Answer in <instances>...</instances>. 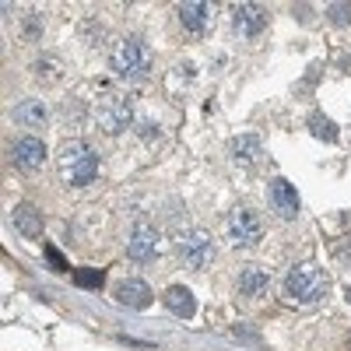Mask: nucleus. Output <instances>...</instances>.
Returning a JSON list of instances; mask_svg holds the SVG:
<instances>
[{
	"instance_id": "nucleus-6",
	"label": "nucleus",
	"mask_w": 351,
	"mask_h": 351,
	"mask_svg": "<svg viewBox=\"0 0 351 351\" xmlns=\"http://www.w3.org/2000/svg\"><path fill=\"white\" fill-rule=\"evenodd\" d=\"M130 123H134V106H130V99L109 92V95L99 102V127H102L106 134H123Z\"/></svg>"
},
{
	"instance_id": "nucleus-10",
	"label": "nucleus",
	"mask_w": 351,
	"mask_h": 351,
	"mask_svg": "<svg viewBox=\"0 0 351 351\" xmlns=\"http://www.w3.org/2000/svg\"><path fill=\"white\" fill-rule=\"evenodd\" d=\"M11 158H14V165L18 169H25V172H36V169H43V162H46V144L39 141V137H18L14 144H11Z\"/></svg>"
},
{
	"instance_id": "nucleus-22",
	"label": "nucleus",
	"mask_w": 351,
	"mask_h": 351,
	"mask_svg": "<svg viewBox=\"0 0 351 351\" xmlns=\"http://www.w3.org/2000/svg\"><path fill=\"white\" fill-rule=\"evenodd\" d=\"M141 134H144V141L158 137V123H148V120H144V123H141Z\"/></svg>"
},
{
	"instance_id": "nucleus-9",
	"label": "nucleus",
	"mask_w": 351,
	"mask_h": 351,
	"mask_svg": "<svg viewBox=\"0 0 351 351\" xmlns=\"http://www.w3.org/2000/svg\"><path fill=\"white\" fill-rule=\"evenodd\" d=\"M232 25L243 39H256L263 28H267V8L260 4H236L232 8Z\"/></svg>"
},
{
	"instance_id": "nucleus-19",
	"label": "nucleus",
	"mask_w": 351,
	"mask_h": 351,
	"mask_svg": "<svg viewBox=\"0 0 351 351\" xmlns=\"http://www.w3.org/2000/svg\"><path fill=\"white\" fill-rule=\"evenodd\" d=\"M102 281H106V274L99 267H77L74 271V285L77 288H102Z\"/></svg>"
},
{
	"instance_id": "nucleus-8",
	"label": "nucleus",
	"mask_w": 351,
	"mask_h": 351,
	"mask_svg": "<svg viewBox=\"0 0 351 351\" xmlns=\"http://www.w3.org/2000/svg\"><path fill=\"white\" fill-rule=\"evenodd\" d=\"M155 253H158V232H155V225H148V221L134 225L130 239H127V256L137 260V263H148V260H155Z\"/></svg>"
},
{
	"instance_id": "nucleus-4",
	"label": "nucleus",
	"mask_w": 351,
	"mask_h": 351,
	"mask_svg": "<svg viewBox=\"0 0 351 351\" xmlns=\"http://www.w3.org/2000/svg\"><path fill=\"white\" fill-rule=\"evenodd\" d=\"M172 246H176V256H180L190 271H204L215 260V239H211V232H204V228L180 232Z\"/></svg>"
},
{
	"instance_id": "nucleus-1",
	"label": "nucleus",
	"mask_w": 351,
	"mask_h": 351,
	"mask_svg": "<svg viewBox=\"0 0 351 351\" xmlns=\"http://www.w3.org/2000/svg\"><path fill=\"white\" fill-rule=\"evenodd\" d=\"M56 165H60V180L67 186H88L99 176V152L88 141H67L64 152L56 155Z\"/></svg>"
},
{
	"instance_id": "nucleus-13",
	"label": "nucleus",
	"mask_w": 351,
	"mask_h": 351,
	"mask_svg": "<svg viewBox=\"0 0 351 351\" xmlns=\"http://www.w3.org/2000/svg\"><path fill=\"white\" fill-rule=\"evenodd\" d=\"M116 302L127 306V309H148V306H152V288H148V281H141V278L123 281L120 288H116Z\"/></svg>"
},
{
	"instance_id": "nucleus-2",
	"label": "nucleus",
	"mask_w": 351,
	"mask_h": 351,
	"mask_svg": "<svg viewBox=\"0 0 351 351\" xmlns=\"http://www.w3.org/2000/svg\"><path fill=\"white\" fill-rule=\"evenodd\" d=\"M327 288H330V281H327V274L319 271L316 263H299V267H291V271L285 274V285H281L285 299L295 302V306H313V302H319V299L327 295Z\"/></svg>"
},
{
	"instance_id": "nucleus-3",
	"label": "nucleus",
	"mask_w": 351,
	"mask_h": 351,
	"mask_svg": "<svg viewBox=\"0 0 351 351\" xmlns=\"http://www.w3.org/2000/svg\"><path fill=\"white\" fill-rule=\"evenodd\" d=\"M112 71L120 74L123 81H144L152 74V49H148V43L137 39V36L123 39L120 46H116V53H112Z\"/></svg>"
},
{
	"instance_id": "nucleus-14",
	"label": "nucleus",
	"mask_w": 351,
	"mask_h": 351,
	"mask_svg": "<svg viewBox=\"0 0 351 351\" xmlns=\"http://www.w3.org/2000/svg\"><path fill=\"white\" fill-rule=\"evenodd\" d=\"M11 116H14V123H21V127H28V130H36V127H46L49 109L43 106V99H25V102L14 106Z\"/></svg>"
},
{
	"instance_id": "nucleus-21",
	"label": "nucleus",
	"mask_w": 351,
	"mask_h": 351,
	"mask_svg": "<svg viewBox=\"0 0 351 351\" xmlns=\"http://www.w3.org/2000/svg\"><path fill=\"white\" fill-rule=\"evenodd\" d=\"M46 256L53 263V271H67V260L60 256V250H56V246H46Z\"/></svg>"
},
{
	"instance_id": "nucleus-17",
	"label": "nucleus",
	"mask_w": 351,
	"mask_h": 351,
	"mask_svg": "<svg viewBox=\"0 0 351 351\" xmlns=\"http://www.w3.org/2000/svg\"><path fill=\"white\" fill-rule=\"evenodd\" d=\"M228 155H232V162H236V165H256V158L263 155L260 137H253V134L236 137V141L228 144Z\"/></svg>"
},
{
	"instance_id": "nucleus-11",
	"label": "nucleus",
	"mask_w": 351,
	"mask_h": 351,
	"mask_svg": "<svg viewBox=\"0 0 351 351\" xmlns=\"http://www.w3.org/2000/svg\"><path fill=\"white\" fill-rule=\"evenodd\" d=\"M211 4H204V0H190V4H180V25L186 28L190 36H204L211 28Z\"/></svg>"
},
{
	"instance_id": "nucleus-20",
	"label": "nucleus",
	"mask_w": 351,
	"mask_h": 351,
	"mask_svg": "<svg viewBox=\"0 0 351 351\" xmlns=\"http://www.w3.org/2000/svg\"><path fill=\"white\" fill-rule=\"evenodd\" d=\"M327 14H330L334 25H348V21H351V4H330Z\"/></svg>"
},
{
	"instance_id": "nucleus-16",
	"label": "nucleus",
	"mask_w": 351,
	"mask_h": 351,
	"mask_svg": "<svg viewBox=\"0 0 351 351\" xmlns=\"http://www.w3.org/2000/svg\"><path fill=\"white\" fill-rule=\"evenodd\" d=\"M11 218H14V228L21 232L25 239H39L43 236V215L32 208V204H18Z\"/></svg>"
},
{
	"instance_id": "nucleus-7",
	"label": "nucleus",
	"mask_w": 351,
	"mask_h": 351,
	"mask_svg": "<svg viewBox=\"0 0 351 351\" xmlns=\"http://www.w3.org/2000/svg\"><path fill=\"white\" fill-rule=\"evenodd\" d=\"M267 200H271V208H274V215H278L281 221H291V218L299 215V208H302L295 186H291L288 180H281V176L267 183Z\"/></svg>"
},
{
	"instance_id": "nucleus-12",
	"label": "nucleus",
	"mask_w": 351,
	"mask_h": 351,
	"mask_svg": "<svg viewBox=\"0 0 351 351\" xmlns=\"http://www.w3.org/2000/svg\"><path fill=\"white\" fill-rule=\"evenodd\" d=\"M236 288H239V295H246V299L267 295V288H271V271H263V267H256V263H250V267L239 271Z\"/></svg>"
},
{
	"instance_id": "nucleus-15",
	"label": "nucleus",
	"mask_w": 351,
	"mask_h": 351,
	"mask_svg": "<svg viewBox=\"0 0 351 351\" xmlns=\"http://www.w3.org/2000/svg\"><path fill=\"white\" fill-rule=\"evenodd\" d=\"M162 302H165V309L172 313V316H183V319H190L193 313H197V299H193V291L190 288H183V285H172L165 295H162Z\"/></svg>"
},
{
	"instance_id": "nucleus-18",
	"label": "nucleus",
	"mask_w": 351,
	"mask_h": 351,
	"mask_svg": "<svg viewBox=\"0 0 351 351\" xmlns=\"http://www.w3.org/2000/svg\"><path fill=\"white\" fill-rule=\"evenodd\" d=\"M309 134H313V137H319V141H327V144H334V141H337V127L327 120L324 112H313V116H309Z\"/></svg>"
},
{
	"instance_id": "nucleus-23",
	"label": "nucleus",
	"mask_w": 351,
	"mask_h": 351,
	"mask_svg": "<svg viewBox=\"0 0 351 351\" xmlns=\"http://www.w3.org/2000/svg\"><path fill=\"white\" fill-rule=\"evenodd\" d=\"M348 302H351V288H348Z\"/></svg>"
},
{
	"instance_id": "nucleus-5",
	"label": "nucleus",
	"mask_w": 351,
	"mask_h": 351,
	"mask_svg": "<svg viewBox=\"0 0 351 351\" xmlns=\"http://www.w3.org/2000/svg\"><path fill=\"white\" fill-rule=\"evenodd\" d=\"M225 239L232 243V246H256L260 239H263V218L256 215V211H250V208H236L228 215V221H225Z\"/></svg>"
}]
</instances>
